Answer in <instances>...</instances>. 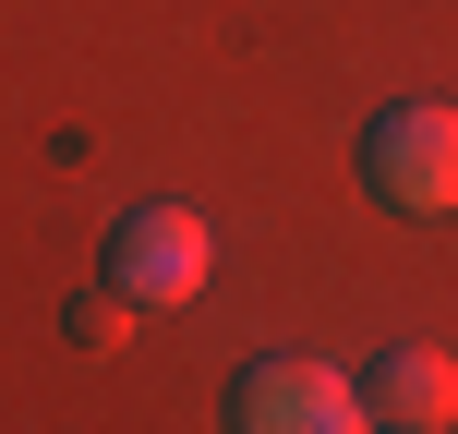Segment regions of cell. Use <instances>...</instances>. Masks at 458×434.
Instances as JSON below:
<instances>
[{"label": "cell", "mask_w": 458, "mask_h": 434, "mask_svg": "<svg viewBox=\"0 0 458 434\" xmlns=\"http://www.w3.org/2000/svg\"><path fill=\"white\" fill-rule=\"evenodd\" d=\"M362 422H386V434H446L458 422V362L435 338H386L362 362Z\"/></svg>", "instance_id": "obj_4"}, {"label": "cell", "mask_w": 458, "mask_h": 434, "mask_svg": "<svg viewBox=\"0 0 458 434\" xmlns=\"http://www.w3.org/2000/svg\"><path fill=\"white\" fill-rule=\"evenodd\" d=\"M362 193L386 217H458V109L446 97H398L362 121Z\"/></svg>", "instance_id": "obj_1"}, {"label": "cell", "mask_w": 458, "mask_h": 434, "mask_svg": "<svg viewBox=\"0 0 458 434\" xmlns=\"http://www.w3.org/2000/svg\"><path fill=\"white\" fill-rule=\"evenodd\" d=\"M206 266H217V229L193 217V206H121L109 217V242H97V277H109L133 314H182L193 290H206Z\"/></svg>", "instance_id": "obj_2"}, {"label": "cell", "mask_w": 458, "mask_h": 434, "mask_svg": "<svg viewBox=\"0 0 458 434\" xmlns=\"http://www.w3.org/2000/svg\"><path fill=\"white\" fill-rule=\"evenodd\" d=\"M229 434H362V374L314 350H266L229 374Z\"/></svg>", "instance_id": "obj_3"}, {"label": "cell", "mask_w": 458, "mask_h": 434, "mask_svg": "<svg viewBox=\"0 0 458 434\" xmlns=\"http://www.w3.org/2000/svg\"><path fill=\"white\" fill-rule=\"evenodd\" d=\"M121 326H133V302H121L109 277H97V290H85V302L61 314V338H72V350H121Z\"/></svg>", "instance_id": "obj_5"}]
</instances>
